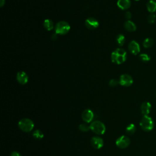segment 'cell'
<instances>
[{
	"label": "cell",
	"instance_id": "ac0fdd59",
	"mask_svg": "<svg viewBox=\"0 0 156 156\" xmlns=\"http://www.w3.org/2000/svg\"><path fill=\"white\" fill-rule=\"evenodd\" d=\"M43 25H44V27L45 28V29L48 30H51L54 28L53 22L50 19H46L44 21Z\"/></svg>",
	"mask_w": 156,
	"mask_h": 156
},
{
	"label": "cell",
	"instance_id": "4316f807",
	"mask_svg": "<svg viewBox=\"0 0 156 156\" xmlns=\"http://www.w3.org/2000/svg\"><path fill=\"white\" fill-rule=\"evenodd\" d=\"M11 156H21V154L19 152H18L17 151H13L11 153Z\"/></svg>",
	"mask_w": 156,
	"mask_h": 156
},
{
	"label": "cell",
	"instance_id": "603a6c76",
	"mask_svg": "<svg viewBox=\"0 0 156 156\" xmlns=\"http://www.w3.org/2000/svg\"><path fill=\"white\" fill-rule=\"evenodd\" d=\"M79 129L82 132H88L89 130H90V126H88L87 124H84V123H82L81 124H80L79 126Z\"/></svg>",
	"mask_w": 156,
	"mask_h": 156
},
{
	"label": "cell",
	"instance_id": "9a60e30c",
	"mask_svg": "<svg viewBox=\"0 0 156 156\" xmlns=\"http://www.w3.org/2000/svg\"><path fill=\"white\" fill-rule=\"evenodd\" d=\"M146 7L147 11L151 13L156 12V1L155 0H150L147 3Z\"/></svg>",
	"mask_w": 156,
	"mask_h": 156
},
{
	"label": "cell",
	"instance_id": "cb8c5ba5",
	"mask_svg": "<svg viewBox=\"0 0 156 156\" xmlns=\"http://www.w3.org/2000/svg\"><path fill=\"white\" fill-rule=\"evenodd\" d=\"M156 20V16L154 13H151L147 17V21L151 24H153L155 22Z\"/></svg>",
	"mask_w": 156,
	"mask_h": 156
},
{
	"label": "cell",
	"instance_id": "ba28073f",
	"mask_svg": "<svg viewBox=\"0 0 156 156\" xmlns=\"http://www.w3.org/2000/svg\"><path fill=\"white\" fill-rule=\"evenodd\" d=\"M91 144L95 149L99 150L104 146L103 139L99 137H93L91 140Z\"/></svg>",
	"mask_w": 156,
	"mask_h": 156
},
{
	"label": "cell",
	"instance_id": "e0dca14e",
	"mask_svg": "<svg viewBox=\"0 0 156 156\" xmlns=\"http://www.w3.org/2000/svg\"><path fill=\"white\" fill-rule=\"evenodd\" d=\"M153 45H154V40L151 38H146L143 43V46L146 48H149L152 47Z\"/></svg>",
	"mask_w": 156,
	"mask_h": 156
},
{
	"label": "cell",
	"instance_id": "3957f363",
	"mask_svg": "<svg viewBox=\"0 0 156 156\" xmlns=\"http://www.w3.org/2000/svg\"><path fill=\"white\" fill-rule=\"evenodd\" d=\"M90 128L91 131L98 135L104 134L106 129L104 124L100 121H93L90 124Z\"/></svg>",
	"mask_w": 156,
	"mask_h": 156
},
{
	"label": "cell",
	"instance_id": "4fadbf2b",
	"mask_svg": "<svg viewBox=\"0 0 156 156\" xmlns=\"http://www.w3.org/2000/svg\"><path fill=\"white\" fill-rule=\"evenodd\" d=\"M17 79L20 84L25 85L28 82V76L24 72H20L17 73Z\"/></svg>",
	"mask_w": 156,
	"mask_h": 156
},
{
	"label": "cell",
	"instance_id": "2e32d148",
	"mask_svg": "<svg viewBox=\"0 0 156 156\" xmlns=\"http://www.w3.org/2000/svg\"><path fill=\"white\" fill-rule=\"evenodd\" d=\"M124 28L129 32H133V31H135L137 29V26L135 25V23L130 20L125 22V23H124Z\"/></svg>",
	"mask_w": 156,
	"mask_h": 156
},
{
	"label": "cell",
	"instance_id": "d4e9b609",
	"mask_svg": "<svg viewBox=\"0 0 156 156\" xmlns=\"http://www.w3.org/2000/svg\"><path fill=\"white\" fill-rule=\"evenodd\" d=\"M118 83H119V82L117 81V80L112 79L110 81V82H109V85H110V86L115 87V86H116V85H117V84H118Z\"/></svg>",
	"mask_w": 156,
	"mask_h": 156
},
{
	"label": "cell",
	"instance_id": "f1b7e54d",
	"mask_svg": "<svg viewBox=\"0 0 156 156\" xmlns=\"http://www.w3.org/2000/svg\"><path fill=\"white\" fill-rule=\"evenodd\" d=\"M135 1H139V0H135Z\"/></svg>",
	"mask_w": 156,
	"mask_h": 156
},
{
	"label": "cell",
	"instance_id": "277c9868",
	"mask_svg": "<svg viewBox=\"0 0 156 156\" xmlns=\"http://www.w3.org/2000/svg\"><path fill=\"white\" fill-rule=\"evenodd\" d=\"M18 127L21 130L28 132H30L34 129V124L30 119L23 118L18 122Z\"/></svg>",
	"mask_w": 156,
	"mask_h": 156
},
{
	"label": "cell",
	"instance_id": "52a82bcc",
	"mask_svg": "<svg viewBox=\"0 0 156 156\" xmlns=\"http://www.w3.org/2000/svg\"><path fill=\"white\" fill-rule=\"evenodd\" d=\"M119 84L124 87H129L133 84V79L130 75L124 74L120 76Z\"/></svg>",
	"mask_w": 156,
	"mask_h": 156
},
{
	"label": "cell",
	"instance_id": "7402d4cb",
	"mask_svg": "<svg viewBox=\"0 0 156 156\" xmlns=\"http://www.w3.org/2000/svg\"><path fill=\"white\" fill-rule=\"evenodd\" d=\"M140 59L143 62H149L151 60V57L149 55H147V54H141L139 56Z\"/></svg>",
	"mask_w": 156,
	"mask_h": 156
},
{
	"label": "cell",
	"instance_id": "8fae6325",
	"mask_svg": "<svg viewBox=\"0 0 156 156\" xmlns=\"http://www.w3.org/2000/svg\"><path fill=\"white\" fill-rule=\"evenodd\" d=\"M129 50L132 54H134V55H137L140 51V45L134 40L131 41L129 44Z\"/></svg>",
	"mask_w": 156,
	"mask_h": 156
},
{
	"label": "cell",
	"instance_id": "7c38bea8",
	"mask_svg": "<svg viewBox=\"0 0 156 156\" xmlns=\"http://www.w3.org/2000/svg\"><path fill=\"white\" fill-rule=\"evenodd\" d=\"M152 108V106L150 102H144L140 107V110L143 116L148 115L150 114Z\"/></svg>",
	"mask_w": 156,
	"mask_h": 156
},
{
	"label": "cell",
	"instance_id": "8992f818",
	"mask_svg": "<svg viewBox=\"0 0 156 156\" xmlns=\"http://www.w3.org/2000/svg\"><path fill=\"white\" fill-rule=\"evenodd\" d=\"M130 143V140L126 135H122L116 140V145L121 149H125Z\"/></svg>",
	"mask_w": 156,
	"mask_h": 156
},
{
	"label": "cell",
	"instance_id": "30bf717a",
	"mask_svg": "<svg viewBox=\"0 0 156 156\" xmlns=\"http://www.w3.org/2000/svg\"><path fill=\"white\" fill-rule=\"evenodd\" d=\"M85 26L89 29H94L99 26V22L94 18H89L85 20Z\"/></svg>",
	"mask_w": 156,
	"mask_h": 156
},
{
	"label": "cell",
	"instance_id": "9c48e42d",
	"mask_svg": "<svg viewBox=\"0 0 156 156\" xmlns=\"http://www.w3.org/2000/svg\"><path fill=\"white\" fill-rule=\"evenodd\" d=\"M93 118H94V113L90 109H85L82 113V118L84 121L87 123H90Z\"/></svg>",
	"mask_w": 156,
	"mask_h": 156
},
{
	"label": "cell",
	"instance_id": "ffe728a7",
	"mask_svg": "<svg viewBox=\"0 0 156 156\" xmlns=\"http://www.w3.org/2000/svg\"><path fill=\"white\" fill-rule=\"evenodd\" d=\"M33 135L34 138H35L37 140H41L44 137L43 132L40 130H35V131H34Z\"/></svg>",
	"mask_w": 156,
	"mask_h": 156
},
{
	"label": "cell",
	"instance_id": "83f0119b",
	"mask_svg": "<svg viewBox=\"0 0 156 156\" xmlns=\"http://www.w3.org/2000/svg\"><path fill=\"white\" fill-rule=\"evenodd\" d=\"M5 3V0H1V3H0V6H1V7H3V5Z\"/></svg>",
	"mask_w": 156,
	"mask_h": 156
},
{
	"label": "cell",
	"instance_id": "5bb4252c",
	"mask_svg": "<svg viewBox=\"0 0 156 156\" xmlns=\"http://www.w3.org/2000/svg\"><path fill=\"white\" fill-rule=\"evenodd\" d=\"M131 3L130 0H118L117 2V6L122 10H126L130 6Z\"/></svg>",
	"mask_w": 156,
	"mask_h": 156
},
{
	"label": "cell",
	"instance_id": "44dd1931",
	"mask_svg": "<svg viewBox=\"0 0 156 156\" xmlns=\"http://www.w3.org/2000/svg\"><path fill=\"white\" fill-rule=\"evenodd\" d=\"M116 42L118 45L123 46L125 43V37L123 34H119L116 37Z\"/></svg>",
	"mask_w": 156,
	"mask_h": 156
},
{
	"label": "cell",
	"instance_id": "5b68a950",
	"mask_svg": "<svg viewBox=\"0 0 156 156\" xmlns=\"http://www.w3.org/2000/svg\"><path fill=\"white\" fill-rule=\"evenodd\" d=\"M70 30V26L65 21H60L57 23L55 28V32L57 34L65 35Z\"/></svg>",
	"mask_w": 156,
	"mask_h": 156
},
{
	"label": "cell",
	"instance_id": "7a4b0ae2",
	"mask_svg": "<svg viewBox=\"0 0 156 156\" xmlns=\"http://www.w3.org/2000/svg\"><path fill=\"white\" fill-rule=\"evenodd\" d=\"M140 126L142 129L145 132L152 130L154 127V123L151 117L148 115L143 116L140 122Z\"/></svg>",
	"mask_w": 156,
	"mask_h": 156
},
{
	"label": "cell",
	"instance_id": "d6986e66",
	"mask_svg": "<svg viewBox=\"0 0 156 156\" xmlns=\"http://www.w3.org/2000/svg\"><path fill=\"white\" fill-rule=\"evenodd\" d=\"M126 131L127 132V134L129 135H132L134 134L135 131H136V127L135 126V124H130L126 127Z\"/></svg>",
	"mask_w": 156,
	"mask_h": 156
},
{
	"label": "cell",
	"instance_id": "484cf974",
	"mask_svg": "<svg viewBox=\"0 0 156 156\" xmlns=\"http://www.w3.org/2000/svg\"><path fill=\"white\" fill-rule=\"evenodd\" d=\"M125 17H126V18L127 19H128V20L130 19L131 17H132V14H131V13H130V12H126V13H125Z\"/></svg>",
	"mask_w": 156,
	"mask_h": 156
},
{
	"label": "cell",
	"instance_id": "6da1fadb",
	"mask_svg": "<svg viewBox=\"0 0 156 156\" xmlns=\"http://www.w3.org/2000/svg\"><path fill=\"white\" fill-rule=\"evenodd\" d=\"M127 59V52L122 48H117L111 54L112 62L116 64H121Z\"/></svg>",
	"mask_w": 156,
	"mask_h": 156
}]
</instances>
